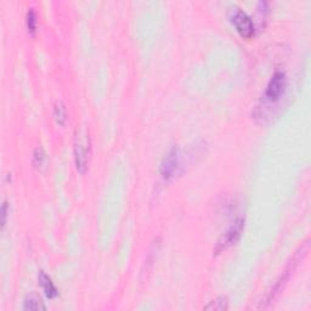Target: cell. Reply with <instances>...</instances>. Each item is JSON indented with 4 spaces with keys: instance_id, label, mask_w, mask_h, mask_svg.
<instances>
[{
    "instance_id": "10",
    "label": "cell",
    "mask_w": 311,
    "mask_h": 311,
    "mask_svg": "<svg viewBox=\"0 0 311 311\" xmlns=\"http://www.w3.org/2000/svg\"><path fill=\"white\" fill-rule=\"evenodd\" d=\"M54 116H55L56 122L61 126H63L67 119V111H66V107L62 102H57L55 105V109H54Z\"/></svg>"
},
{
    "instance_id": "7",
    "label": "cell",
    "mask_w": 311,
    "mask_h": 311,
    "mask_svg": "<svg viewBox=\"0 0 311 311\" xmlns=\"http://www.w3.org/2000/svg\"><path fill=\"white\" fill-rule=\"evenodd\" d=\"M23 309L40 311V310H46V307L38 297H36V295H29V297H27L26 299H24Z\"/></svg>"
},
{
    "instance_id": "1",
    "label": "cell",
    "mask_w": 311,
    "mask_h": 311,
    "mask_svg": "<svg viewBox=\"0 0 311 311\" xmlns=\"http://www.w3.org/2000/svg\"><path fill=\"white\" fill-rule=\"evenodd\" d=\"M90 152H91V141H90L89 131L85 128L77 130L74 140V158L77 169L84 173L89 163Z\"/></svg>"
},
{
    "instance_id": "11",
    "label": "cell",
    "mask_w": 311,
    "mask_h": 311,
    "mask_svg": "<svg viewBox=\"0 0 311 311\" xmlns=\"http://www.w3.org/2000/svg\"><path fill=\"white\" fill-rule=\"evenodd\" d=\"M26 22H27V29H28V33L33 36L37 31V14L36 11H34L33 7L28 9V11H27Z\"/></svg>"
},
{
    "instance_id": "8",
    "label": "cell",
    "mask_w": 311,
    "mask_h": 311,
    "mask_svg": "<svg viewBox=\"0 0 311 311\" xmlns=\"http://www.w3.org/2000/svg\"><path fill=\"white\" fill-rule=\"evenodd\" d=\"M229 309V302L226 297H219L217 299L212 300L207 307H204V310L208 311H225Z\"/></svg>"
},
{
    "instance_id": "4",
    "label": "cell",
    "mask_w": 311,
    "mask_h": 311,
    "mask_svg": "<svg viewBox=\"0 0 311 311\" xmlns=\"http://www.w3.org/2000/svg\"><path fill=\"white\" fill-rule=\"evenodd\" d=\"M287 88V77L283 72L277 71L275 74L271 77L268 87L265 90V97L269 101H277L283 94Z\"/></svg>"
},
{
    "instance_id": "3",
    "label": "cell",
    "mask_w": 311,
    "mask_h": 311,
    "mask_svg": "<svg viewBox=\"0 0 311 311\" xmlns=\"http://www.w3.org/2000/svg\"><path fill=\"white\" fill-rule=\"evenodd\" d=\"M244 227V219H237L231 226L227 229V231L220 237V239L218 241L217 246H215V254H220L221 252L226 251L227 248H230L231 246H234L237 241L241 237L242 232H243Z\"/></svg>"
},
{
    "instance_id": "12",
    "label": "cell",
    "mask_w": 311,
    "mask_h": 311,
    "mask_svg": "<svg viewBox=\"0 0 311 311\" xmlns=\"http://www.w3.org/2000/svg\"><path fill=\"white\" fill-rule=\"evenodd\" d=\"M7 212H9V204H7V202L5 201L1 205V229L2 230H4L5 225H6V221H7Z\"/></svg>"
},
{
    "instance_id": "2",
    "label": "cell",
    "mask_w": 311,
    "mask_h": 311,
    "mask_svg": "<svg viewBox=\"0 0 311 311\" xmlns=\"http://www.w3.org/2000/svg\"><path fill=\"white\" fill-rule=\"evenodd\" d=\"M231 18L232 24L235 26L236 31L238 32L242 38L251 39L256 33V27H254L253 21L248 16L246 11H243L239 7H234L231 10Z\"/></svg>"
},
{
    "instance_id": "5",
    "label": "cell",
    "mask_w": 311,
    "mask_h": 311,
    "mask_svg": "<svg viewBox=\"0 0 311 311\" xmlns=\"http://www.w3.org/2000/svg\"><path fill=\"white\" fill-rule=\"evenodd\" d=\"M180 164V151L178 147H171L163 157L161 163V174L165 180L173 178Z\"/></svg>"
},
{
    "instance_id": "6",
    "label": "cell",
    "mask_w": 311,
    "mask_h": 311,
    "mask_svg": "<svg viewBox=\"0 0 311 311\" xmlns=\"http://www.w3.org/2000/svg\"><path fill=\"white\" fill-rule=\"evenodd\" d=\"M38 281L39 285L41 286V288L45 292V295L49 298V299H54L58 295V291L57 288L55 287L54 282L51 281V278L46 275L44 271H39L38 274Z\"/></svg>"
},
{
    "instance_id": "9",
    "label": "cell",
    "mask_w": 311,
    "mask_h": 311,
    "mask_svg": "<svg viewBox=\"0 0 311 311\" xmlns=\"http://www.w3.org/2000/svg\"><path fill=\"white\" fill-rule=\"evenodd\" d=\"M32 163H33L34 168L41 169L46 163V153L44 148L37 147L33 152V158H32Z\"/></svg>"
}]
</instances>
